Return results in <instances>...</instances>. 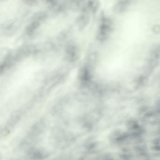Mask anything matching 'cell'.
<instances>
[{"label": "cell", "instance_id": "cell-1", "mask_svg": "<svg viewBox=\"0 0 160 160\" xmlns=\"http://www.w3.org/2000/svg\"><path fill=\"white\" fill-rule=\"evenodd\" d=\"M112 28L111 19L106 16L101 17L97 34L98 39L101 41L107 40L109 37Z\"/></svg>", "mask_w": 160, "mask_h": 160}, {"label": "cell", "instance_id": "cell-2", "mask_svg": "<svg viewBox=\"0 0 160 160\" xmlns=\"http://www.w3.org/2000/svg\"><path fill=\"white\" fill-rule=\"evenodd\" d=\"M160 59V45L158 44L153 45L151 48L147 59L146 64L148 67L157 65Z\"/></svg>", "mask_w": 160, "mask_h": 160}, {"label": "cell", "instance_id": "cell-3", "mask_svg": "<svg viewBox=\"0 0 160 160\" xmlns=\"http://www.w3.org/2000/svg\"><path fill=\"white\" fill-rule=\"evenodd\" d=\"M132 2L130 0L119 1L114 5V10L117 12H123L128 9Z\"/></svg>", "mask_w": 160, "mask_h": 160}, {"label": "cell", "instance_id": "cell-4", "mask_svg": "<svg viewBox=\"0 0 160 160\" xmlns=\"http://www.w3.org/2000/svg\"><path fill=\"white\" fill-rule=\"evenodd\" d=\"M153 30L154 32L158 33L159 32V26L158 25H155L153 28Z\"/></svg>", "mask_w": 160, "mask_h": 160}]
</instances>
